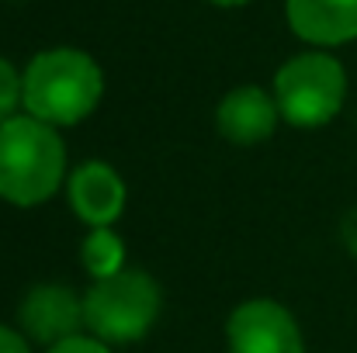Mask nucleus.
Wrapping results in <instances>:
<instances>
[{"label": "nucleus", "mask_w": 357, "mask_h": 353, "mask_svg": "<svg viewBox=\"0 0 357 353\" xmlns=\"http://www.w3.org/2000/svg\"><path fill=\"white\" fill-rule=\"evenodd\" d=\"M24 101V77H17V70L0 59V121L14 118V108Z\"/></svg>", "instance_id": "9b49d317"}, {"label": "nucleus", "mask_w": 357, "mask_h": 353, "mask_svg": "<svg viewBox=\"0 0 357 353\" xmlns=\"http://www.w3.org/2000/svg\"><path fill=\"white\" fill-rule=\"evenodd\" d=\"M66 146L59 132L31 115L0 121V198L21 208L42 205L63 184Z\"/></svg>", "instance_id": "f257e3e1"}, {"label": "nucleus", "mask_w": 357, "mask_h": 353, "mask_svg": "<svg viewBox=\"0 0 357 353\" xmlns=\"http://www.w3.org/2000/svg\"><path fill=\"white\" fill-rule=\"evenodd\" d=\"M0 353H31V350H28V340L24 336H17L14 329L0 326Z\"/></svg>", "instance_id": "ddd939ff"}, {"label": "nucleus", "mask_w": 357, "mask_h": 353, "mask_svg": "<svg viewBox=\"0 0 357 353\" xmlns=\"http://www.w3.org/2000/svg\"><path fill=\"white\" fill-rule=\"evenodd\" d=\"M160 315V288L149 274L119 270L84 295V322L101 343H132Z\"/></svg>", "instance_id": "7ed1b4c3"}, {"label": "nucleus", "mask_w": 357, "mask_h": 353, "mask_svg": "<svg viewBox=\"0 0 357 353\" xmlns=\"http://www.w3.org/2000/svg\"><path fill=\"white\" fill-rule=\"evenodd\" d=\"M105 94L101 66L80 49L38 52L24 70V111L52 128L77 125Z\"/></svg>", "instance_id": "f03ea898"}, {"label": "nucleus", "mask_w": 357, "mask_h": 353, "mask_svg": "<svg viewBox=\"0 0 357 353\" xmlns=\"http://www.w3.org/2000/svg\"><path fill=\"white\" fill-rule=\"evenodd\" d=\"M347 97V73L326 52H302L274 77V101L295 128H319L333 121Z\"/></svg>", "instance_id": "20e7f679"}, {"label": "nucleus", "mask_w": 357, "mask_h": 353, "mask_svg": "<svg viewBox=\"0 0 357 353\" xmlns=\"http://www.w3.org/2000/svg\"><path fill=\"white\" fill-rule=\"evenodd\" d=\"M226 340L233 353H302V333L278 301L253 298L229 315Z\"/></svg>", "instance_id": "39448f33"}, {"label": "nucleus", "mask_w": 357, "mask_h": 353, "mask_svg": "<svg viewBox=\"0 0 357 353\" xmlns=\"http://www.w3.org/2000/svg\"><path fill=\"white\" fill-rule=\"evenodd\" d=\"M208 3H219V7H243V3H250V0H208Z\"/></svg>", "instance_id": "4468645a"}, {"label": "nucleus", "mask_w": 357, "mask_h": 353, "mask_svg": "<svg viewBox=\"0 0 357 353\" xmlns=\"http://www.w3.org/2000/svg\"><path fill=\"white\" fill-rule=\"evenodd\" d=\"M70 205L87 226L112 229L125 208V184L108 163H84L70 177Z\"/></svg>", "instance_id": "0eeeda50"}, {"label": "nucleus", "mask_w": 357, "mask_h": 353, "mask_svg": "<svg viewBox=\"0 0 357 353\" xmlns=\"http://www.w3.org/2000/svg\"><path fill=\"white\" fill-rule=\"evenodd\" d=\"M288 24L309 45H344L357 38V0H288Z\"/></svg>", "instance_id": "6e6552de"}, {"label": "nucleus", "mask_w": 357, "mask_h": 353, "mask_svg": "<svg viewBox=\"0 0 357 353\" xmlns=\"http://www.w3.org/2000/svg\"><path fill=\"white\" fill-rule=\"evenodd\" d=\"M21 326L31 340L49 343V347H56L70 336H80L77 329L87 326L84 322V298H77L70 288L42 284V288L28 291V298L21 301Z\"/></svg>", "instance_id": "423d86ee"}, {"label": "nucleus", "mask_w": 357, "mask_h": 353, "mask_svg": "<svg viewBox=\"0 0 357 353\" xmlns=\"http://www.w3.org/2000/svg\"><path fill=\"white\" fill-rule=\"evenodd\" d=\"M80 256H84L87 274H91L94 281H101V277H112V274L121 270V263H125V246H121V239L112 233V229H94V233L84 239Z\"/></svg>", "instance_id": "9d476101"}, {"label": "nucleus", "mask_w": 357, "mask_h": 353, "mask_svg": "<svg viewBox=\"0 0 357 353\" xmlns=\"http://www.w3.org/2000/svg\"><path fill=\"white\" fill-rule=\"evenodd\" d=\"M278 101L260 91V87H236L222 97L219 104V132L229 139V142H239V146H253V142H264L274 135L278 128Z\"/></svg>", "instance_id": "1a4fd4ad"}, {"label": "nucleus", "mask_w": 357, "mask_h": 353, "mask_svg": "<svg viewBox=\"0 0 357 353\" xmlns=\"http://www.w3.org/2000/svg\"><path fill=\"white\" fill-rule=\"evenodd\" d=\"M49 353H112L98 336H70L56 347H49Z\"/></svg>", "instance_id": "f8f14e48"}]
</instances>
